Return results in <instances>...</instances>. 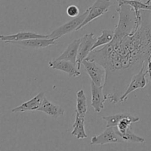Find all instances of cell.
Listing matches in <instances>:
<instances>
[{
  "label": "cell",
  "instance_id": "cell-11",
  "mask_svg": "<svg viewBox=\"0 0 151 151\" xmlns=\"http://www.w3.org/2000/svg\"><path fill=\"white\" fill-rule=\"evenodd\" d=\"M91 95V106L96 113H100L104 109V103L106 101L103 91V86H99L92 81L90 84Z\"/></svg>",
  "mask_w": 151,
  "mask_h": 151
},
{
  "label": "cell",
  "instance_id": "cell-4",
  "mask_svg": "<svg viewBox=\"0 0 151 151\" xmlns=\"http://www.w3.org/2000/svg\"><path fill=\"white\" fill-rule=\"evenodd\" d=\"M147 66V63H145L143 66V67L140 69L139 72L132 77L128 88L125 90L124 94L121 96L119 103L126 101L129 94H131L133 91L139 89V88H144L147 86V83H148V81L146 79V76H147V75H148Z\"/></svg>",
  "mask_w": 151,
  "mask_h": 151
},
{
  "label": "cell",
  "instance_id": "cell-10",
  "mask_svg": "<svg viewBox=\"0 0 151 151\" xmlns=\"http://www.w3.org/2000/svg\"><path fill=\"white\" fill-rule=\"evenodd\" d=\"M48 66L51 69L66 72L69 76L73 78H78L81 75V72L78 66L69 60H57L54 58L49 62Z\"/></svg>",
  "mask_w": 151,
  "mask_h": 151
},
{
  "label": "cell",
  "instance_id": "cell-14",
  "mask_svg": "<svg viewBox=\"0 0 151 151\" xmlns=\"http://www.w3.org/2000/svg\"><path fill=\"white\" fill-rule=\"evenodd\" d=\"M38 111L44 112L48 116L54 118L62 117L65 114V110L63 108H61L58 105H56L50 102V100L46 98V97H44L42 104L41 105Z\"/></svg>",
  "mask_w": 151,
  "mask_h": 151
},
{
  "label": "cell",
  "instance_id": "cell-2",
  "mask_svg": "<svg viewBox=\"0 0 151 151\" xmlns=\"http://www.w3.org/2000/svg\"><path fill=\"white\" fill-rule=\"evenodd\" d=\"M116 12L119 13V21L114 30V37L113 39L119 41L135 33L141 24L142 18V16L137 17L135 10L128 4H118Z\"/></svg>",
  "mask_w": 151,
  "mask_h": 151
},
{
  "label": "cell",
  "instance_id": "cell-20",
  "mask_svg": "<svg viewBox=\"0 0 151 151\" xmlns=\"http://www.w3.org/2000/svg\"><path fill=\"white\" fill-rule=\"evenodd\" d=\"M130 114L128 113H120L116 114L110 115V116H103V119L106 122V128L107 127H116L118 123L122 120L125 116H128Z\"/></svg>",
  "mask_w": 151,
  "mask_h": 151
},
{
  "label": "cell",
  "instance_id": "cell-6",
  "mask_svg": "<svg viewBox=\"0 0 151 151\" xmlns=\"http://www.w3.org/2000/svg\"><path fill=\"white\" fill-rule=\"evenodd\" d=\"M112 5L111 0H96L95 2L90 7H88V14L85 20L80 25L76 31L80 30L83 27L94 21V19L100 17L109 11V9Z\"/></svg>",
  "mask_w": 151,
  "mask_h": 151
},
{
  "label": "cell",
  "instance_id": "cell-21",
  "mask_svg": "<svg viewBox=\"0 0 151 151\" xmlns=\"http://www.w3.org/2000/svg\"><path fill=\"white\" fill-rule=\"evenodd\" d=\"M66 13L70 17H76V16H79L80 10L78 7H77L76 5H74V4H72V5H69V7L66 9Z\"/></svg>",
  "mask_w": 151,
  "mask_h": 151
},
{
  "label": "cell",
  "instance_id": "cell-9",
  "mask_svg": "<svg viewBox=\"0 0 151 151\" xmlns=\"http://www.w3.org/2000/svg\"><path fill=\"white\" fill-rule=\"evenodd\" d=\"M57 39L55 38H32V39L24 40V41H10L8 44H13L17 47H22L26 49H32V50H38L48 47L51 45L56 44Z\"/></svg>",
  "mask_w": 151,
  "mask_h": 151
},
{
  "label": "cell",
  "instance_id": "cell-19",
  "mask_svg": "<svg viewBox=\"0 0 151 151\" xmlns=\"http://www.w3.org/2000/svg\"><path fill=\"white\" fill-rule=\"evenodd\" d=\"M116 134L121 137L123 142L139 143V144H143V143L145 142V139L143 137H139V136L137 135V134L133 132L131 127L124 134H119V133H116Z\"/></svg>",
  "mask_w": 151,
  "mask_h": 151
},
{
  "label": "cell",
  "instance_id": "cell-3",
  "mask_svg": "<svg viewBox=\"0 0 151 151\" xmlns=\"http://www.w3.org/2000/svg\"><path fill=\"white\" fill-rule=\"evenodd\" d=\"M82 65H83L87 74L93 83L99 86L104 85L106 81V71L102 65L94 60L88 58L83 60Z\"/></svg>",
  "mask_w": 151,
  "mask_h": 151
},
{
  "label": "cell",
  "instance_id": "cell-18",
  "mask_svg": "<svg viewBox=\"0 0 151 151\" xmlns=\"http://www.w3.org/2000/svg\"><path fill=\"white\" fill-rule=\"evenodd\" d=\"M114 37V31H112L111 29H104V30H103L101 35L97 38V41L93 46L92 51L98 48V47H101V46L106 45V44L111 42Z\"/></svg>",
  "mask_w": 151,
  "mask_h": 151
},
{
  "label": "cell",
  "instance_id": "cell-15",
  "mask_svg": "<svg viewBox=\"0 0 151 151\" xmlns=\"http://www.w3.org/2000/svg\"><path fill=\"white\" fill-rule=\"evenodd\" d=\"M81 43V38L75 39L68 47L65 49L63 52L60 55L56 58L57 60H69L77 66V58L78 55V49Z\"/></svg>",
  "mask_w": 151,
  "mask_h": 151
},
{
  "label": "cell",
  "instance_id": "cell-1",
  "mask_svg": "<svg viewBox=\"0 0 151 151\" xmlns=\"http://www.w3.org/2000/svg\"><path fill=\"white\" fill-rule=\"evenodd\" d=\"M142 20L133 35L111 42L98 50H93L86 58L106 69L103 91L106 100L119 103L131 78L151 60V11L141 10Z\"/></svg>",
  "mask_w": 151,
  "mask_h": 151
},
{
  "label": "cell",
  "instance_id": "cell-5",
  "mask_svg": "<svg viewBox=\"0 0 151 151\" xmlns=\"http://www.w3.org/2000/svg\"><path fill=\"white\" fill-rule=\"evenodd\" d=\"M88 8L83 13L80 14L79 16L75 17L71 21H69L68 22L63 24L61 26L58 27L55 29H54L50 34V37L52 38H55V39L58 40V38L63 36V35H66V34L71 33V32H72L75 30L76 31L77 29L80 27V25L85 20L86 18L88 16Z\"/></svg>",
  "mask_w": 151,
  "mask_h": 151
},
{
  "label": "cell",
  "instance_id": "cell-13",
  "mask_svg": "<svg viewBox=\"0 0 151 151\" xmlns=\"http://www.w3.org/2000/svg\"><path fill=\"white\" fill-rule=\"evenodd\" d=\"M50 35H42L33 32H19L12 35H1L0 39L8 44L10 41H24V40L32 39V38H49Z\"/></svg>",
  "mask_w": 151,
  "mask_h": 151
},
{
  "label": "cell",
  "instance_id": "cell-22",
  "mask_svg": "<svg viewBox=\"0 0 151 151\" xmlns=\"http://www.w3.org/2000/svg\"><path fill=\"white\" fill-rule=\"evenodd\" d=\"M139 1H142V0H139Z\"/></svg>",
  "mask_w": 151,
  "mask_h": 151
},
{
  "label": "cell",
  "instance_id": "cell-8",
  "mask_svg": "<svg viewBox=\"0 0 151 151\" xmlns=\"http://www.w3.org/2000/svg\"><path fill=\"white\" fill-rule=\"evenodd\" d=\"M118 142H123V140L116 134L114 127H107L100 135L92 137L90 144L91 145H104Z\"/></svg>",
  "mask_w": 151,
  "mask_h": 151
},
{
  "label": "cell",
  "instance_id": "cell-17",
  "mask_svg": "<svg viewBox=\"0 0 151 151\" xmlns=\"http://www.w3.org/2000/svg\"><path fill=\"white\" fill-rule=\"evenodd\" d=\"M76 112H78L81 116L86 117L88 107H87V99L85 92L83 89L79 90L76 94Z\"/></svg>",
  "mask_w": 151,
  "mask_h": 151
},
{
  "label": "cell",
  "instance_id": "cell-16",
  "mask_svg": "<svg viewBox=\"0 0 151 151\" xmlns=\"http://www.w3.org/2000/svg\"><path fill=\"white\" fill-rule=\"evenodd\" d=\"M72 135L75 136L78 139H84L88 137L85 131V117L76 112L75 122L73 125Z\"/></svg>",
  "mask_w": 151,
  "mask_h": 151
},
{
  "label": "cell",
  "instance_id": "cell-7",
  "mask_svg": "<svg viewBox=\"0 0 151 151\" xmlns=\"http://www.w3.org/2000/svg\"><path fill=\"white\" fill-rule=\"evenodd\" d=\"M96 41H97V38H94V34L93 32L86 34L83 38H81V43L78 49V55L77 58V66L79 69H81L82 66L83 60L86 58L92 51L93 46Z\"/></svg>",
  "mask_w": 151,
  "mask_h": 151
},
{
  "label": "cell",
  "instance_id": "cell-12",
  "mask_svg": "<svg viewBox=\"0 0 151 151\" xmlns=\"http://www.w3.org/2000/svg\"><path fill=\"white\" fill-rule=\"evenodd\" d=\"M44 97H45V92L44 91L38 93L37 95H35V97H32L29 100L24 102V103H22L20 106L12 109V112L13 113H19V112L38 111L41 105L42 104Z\"/></svg>",
  "mask_w": 151,
  "mask_h": 151
}]
</instances>
